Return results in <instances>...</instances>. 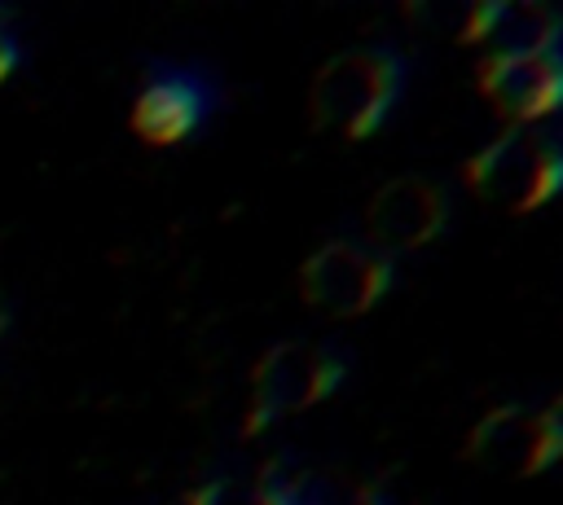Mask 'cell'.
I'll return each instance as SVG.
<instances>
[{
	"label": "cell",
	"instance_id": "obj_2",
	"mask_svg": "<svg viewBox=\"0 0 563 505\" xmlns=\"http://www.w3.org/2000/svg\"><path fill=\"white\" fill-rule=\"evenodd\" d=\"M462 180L506 215H528L563 193V141L541 127H506L466 158Z\"/></svg>",
	"mask_w": 563,
	"mask_h": 505
},
{
	"label": "cell",
	"instance_id": "obj_10",
	"mask_svg": "<svg viewBox=\"0 0 563 505\" xmlns=\"http://www.w3.org/2000/svg\"><path fill=\"white\" fill-rule=\"evenodd\" d=\"M185 505H308L303 479L286 474L282 465H268L255 479H216L198 487Z\"/></svg>",
	"mask_w": 563,
	"mask_h": 505
},
{
	"label": "cell",
	"instance_id": "obj_4",
	"mask_svg": "<svg viewBox=\"0 0 563 505\" xmlns=\"http://www.w3.org/2000/svg\"><path fill=\"white\" fill-rule=\"evenodd\" d=\"M391 259L369 242L330 237L299 268V294L325 316H361L391 290Z\"/></svg>",
	"mask_w": 563,
	"mask_h": 505
},
{
	"label": "cell",
	"instance_id": "obj_11",
	"mask_svg": "<svg viewBox=\"0 0 563 505\" xmlns=\"http://www.w3.org/2000/svg\"><path fill=\"white\" fill-rule=\"evenodd\" d=\"M545 413V422H550V435H554V444H559V452H563V395L550 404V408H541Z\"/></svg>",
	"mask_w": 563,
	"mask_h": 505
},
{
	"label": "cell",
	"instance_id": "obj_7",
	"mask_svg": "<svg viewBox=\"0 0 563 505\" xmlns=\"http://www.w3.org/2000/svg\"><path fill=\"white\" fill-rule=\"evenodd\" d=\"M475 88L510 127H537L563 110V48L532 57H484Z\"/></svg>",
	"mask_w": 563,
	"mask_h": 505
},
{
	"label": "cell",
	"instance_id": "obj_5",
	"mask_svg": "<svg viewBox=\"0 0 563 505\" xmlns=\"http://www.w3.org/2000/svg\"><path fill=\"white\" fill-rule=\"evenodd\" d=\"M462 452L471 465L501 474V479H532L563 457L554 435H550L545 413L528 408V404H501V408L484 413L471 426Z\"/></svg>",
	"mask_w": 563,
	"mask_h": 505
},
{
	"label": "cell",
	"instance_id": "obj_1",
	"mask_svg": "<svg viewBox=\"0 0 563 505\" xmlns=\"http://www.w3.org/2000/svg\"><path fill=\"white\" fill-rule=\"evenodd\" d=\"M400 88H405V61L391 48H378V44L343 48L317 70L308 92V114L321 132L361 141L378 132Z\"/></svg>",
	"mask_w": 563,
	"mask_h": 505
},
{
	"label": "cell",
	"instance_id": "obj_3",
	"mask_svg": "<svg viewBox=\"0 0 563 505\" xmlns=\"http://www.w3.org/2000/svg\"><path fill=\"white\" fill-rule=\"evenodd\" d=\"M343 373H347V364L325 347H312V343L268 347L260 356V364L251 369V404H246L242 435H264L273 422L321 404L325 395H334Z\"/></svg>",
	"mask_w": 563,
	"mask_h": 505
},
{
	"label": "cell",
	"instance_id": "obj_8",
	"mask_svg": "<svg viewBox=\"0 0 563 505\" xmlns=\"http://www.w3.org/2000/svg\"><path fill=\"white\" fill-rule=\"evenodd\" d=\"M462 44H484V57H532L563 48V13L537 0H484L457 22Z\"/></svg>",
	"mask_w": 563,
	"mask_h": 505
},
{
	"label": "cell",
	"instance_id": "obj_9",
	"mask_svg": "<svg viewBox=\"0 0 563 505\" xmlns=\"http://www.w3.org/2000/svg\"><path fill=\"white\" fill-rule=\"evenodd\" d=\"M202 88L185 75H172V79H154L141 88L136 105H132V132L145 141V145H176L185 141L198 119H202Z\"/></svg>",
	"mask_w": 563,
	"mask_h": 505
},
{
	"label": "cell",
	"instance_id": "obj_13",
	"mask_svg": "<svg viewBox=\"0 0 563 505\" xmlns=\"http://www.w3.org/2000/svg\"><path fill=\"white\" fill-rule=\"evenodd\" d=\"M4 321H9V312H4V303H0V329H4Z\"/></svg>",
	"mask_w": 563,
	"mask_h": 505
},
{
	"label": "cell",
	"instance_id": "obj_12",
	"mask_svg": "<svg viewBox=\"0 0 563 505\" xmlns=\"http://www.w3.org/2000/svg\"><path fill=\"white\" fill-rule=\"evenodd\" d=\"M9 66H13V44H9V35H4V26H0V79L9 75Z\"/></svg>",
	"mask_w": 563,
	"mask_h": 505
},
{
	"label": "cell",
	"instance_id": "obj_6",
	"mask_svg": "<svg viewBox=\"0 0 563 505\" xmlns=\"http://www.w3.org/2000/svg\"><path fill=\"white\" fill-rule=\"evenodd\" d=\"M444 224H449V193L431 176H396L378 184L365 206L369 246L383 250L387 259L435 242Z\"/></svg>",
	"mask_w": 563,
	"mask_h": 505
}]
</instances>
